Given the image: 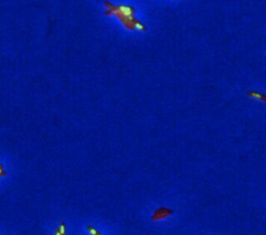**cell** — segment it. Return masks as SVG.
Masks as SVG:
<instances>
[{
  "instance_id": "2",
  "label": "cell",
  "mask_w": 266,
  "mask_h": 235,
  "mask_svg": "<svg viewBox=\"0 0 266 235\" xmlns=\"http://www.w3.org/2000/svg\"><path fill=\"white\" fill-rule=\"evenodd\" d=\"M55 235H60V232H59V230H58V228L56 229V232H55Z\"/></svg>"
},
{
  "instance_id": "3",
  "label": "cell",
  "mask_w": 266,
  "mask_h": 235,
  "mask_svg": "<svg viewBox=\"0 0 266 235\" xmlns=\"http://www.w3.org/2000/svg\"><path fill=\"white\" fill-rule=\"evenodd\" d=\"M0 170H3V168H2V166L0 165Z\"/></svg>"
},
{
  "instance_id": "1",
  "label": "cell",
  "mask_w": 266,
  "mask_h": 235,
  "mask_svg": "<svg viewBox=\"0 0 266 235\" xmlns=\"http://www.w3.org/2000/svg\"><path fill=\"white\" fill-rule=\"evenodd\" d=\"M172 213H173V210H172V209L162 207V208L157 209V210L155 211V213H154L153 216H152V219H153V221H157V219H165L166 216L171 215Z\"/></svg>"
}]
</instances>
